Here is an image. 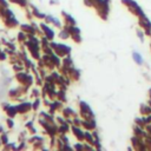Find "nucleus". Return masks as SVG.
Here are the masks:
<instances>
[{
	"mask_svg": "<svg viewBox=\"0 0 151 151\" xmlns=\"http://www.w3.org/2000/svg\"><path fill=\"white\" fill-rule=\"evenodd\" d=\"M50 47H51L53 50V52L60 58H64L71 53V47L65 44H57L53 42H50Z\"/></svg>",
	"mask_w": 151,
	"mask_h": 151,
	"instance_id": "obj_1",
	"label": "nucleus"
},
{
	"mask_svg": "<svg viewBox=\"0 0 151 151\" xmlns=\"http://www.w3.org/2000/svg\"><path fill=\"white\" fill-rule=\"evenodd\" d=\"M122 3L124 6L128 7V9L130 12H132L137 18H142L144 17V12H143V9L140 8V6L135 1V0H122Z\"/></svg>",
	"mask_w": 151,
	"mask_h": 151,
	"instance_id": "obj_2",
	"label": "nucleus"
},
{
	"mask_svg": "<svg viewBox=\"0 0 151 151\" xmlns=\"http://www.w3.org/2000/svg\"><path fill=\"white\" fill-rule=\"evenodd\" d=\"M15 78H17V80L18 82L21 84L23 86H25V87H30L32 84H33V78H32V76L31 74H28L27 72H18L17 73V76H15Z\"/></svg>",
	"mask_w": 151,
	"mask_h": 151,
	"instance_id": "obj_3",
	"label": "nucleus"
},
{
	"mask_svg": "<svg viewBox=\"0 0 151 151\" xmlns=\"http://www.w3.org/2000/svg\"><path fill=\"white\" fill-rule=\"evenodd\" d=\"M79 115L82 116L83 119H91L95 118V113L85 102H80L79 103Z\"/></svg>",
	"mask_w": 151,
	"mask_h": 151,
	"instance_id": "obj_4",
	"label": "nucleus"
},
{
	"mask_svg": "<svg viewBox=\"0 0 151 151\" xmlns=\"http://www.w3.org/2000/svg\"><path fill=\"white\" fill-rule=\"evenodd\" d=\"M64 27L68 31L70 37L72 38L73 42H76V43L82 42V38H80V30L77 26H74V25H65Z\"/></svg>",
	"mask_w": 151,
	"mask_h": 151,
	"instance_id": "obj_5",
	"label": "nucleus"
},
{
	"mask_svg": "<svg viewBox=\"0 0 151 151\" xmlns=\"http://www.w3.org/2000/svg\"><path fill=\"white\" fill-rule=\"evenodd\" d=\"M138 23H139V26L144 30V33L146 36H151V23H150V20L144 15L142 18H139Z\"/></svg>",
	"mask_w": 151,
	"mask_h": 151,
	"instance_id": "obj_6",
	"label": "nucleus"
},
{
	"mask_svg": "<svg viewBox=\"0 0 151 151\" xmlns=\"http://www.w3.org/2000/svg\"><path fill=\"white\" fill-rule=\"evenodd\" d=\"M39 27H40V30L43 31V36H44V37H46L48 40H53V38H54V32H53V30H52L51 27H50L48 25H46V24H40Z\"/></svg>",
	"mask_w": 151,
	"mask_h": 151,
	"instance_id": "obj_7",
	"label": "nucleus"
},
{
	"mask_svg": "<svg viewBox=\"0 0 151 151\" xmlns=\"http://www.w3.org/2000/svg\"><path fill=\"white\" fill-rule=\"evenodd\" d=\"M4 110H5V112L8 117H11V118H14L18 113V110H17V106L14 105H11V104H8V103H4L3 105Z\"/></svg>",
	"mask_w": 151,
	"mask_h": 151,
	"instance_id": "obj_8",
	"label": "nucleus"
},
{
	"mask_svg": "<svg viewBox=\"0 0 151 151\" xmlns=\"http://www.w3.org/2000/svg\"><path fill=\"white\" fill-rule=\"evenodd\" d=\"M71 130L73 131L74 137L77 138V140H85V131L80 129V126H76V125H71Z\"/></svg>",
	"mask_w": 151,
	"mask_h": 151,
	"instance_id": "obj_9",
	"label": "nucleus"
},
{
	"mask_svg": "<svg viewBox=\"0 0 151 151\" xmlns=\"http://www.w3.org/2000/svg\"><path fill=\"white\" fill-rule=\"evenodd\" d=\"M17 110H18V113L25 115V113L30 112V111L32 110V104H31V103H28V102L20 103L19 105H17Z\"/></svg>",
	"mask_w": 151,
	"mask_h": 151,
	"instance_id": "obj_10",
	"label": "nucleus"
},
{
	"mask_svg": "<svg viewBox=\"0 0 151 151\" xmlns=\"http://www.w3.org/2000/svg\"><path fill=\"white\" fill-rule=\"evenodd\" d=\"M82 126L85 129V130H95L97 128V124H96V120L95 118H91V119H83L82 122Z\"/></svg>",
	"mask_w": 151,
	"mask_h": 151,
	"instance_id": "obj_11",
	"label": "nucleus"
},
{
	"mask_svg": "<svg viewBox=\"0 0 151 151\" xmlns=\"http://www.w3.org/2000/svg\"><path fill=\"white\" fill-rule=\"evenodd\" d=\"M62 113H63V116L65 117V118H71V117H78V115L73 111V110L71 109V107H63V111H62Z\"/></svg>",
	"mask_w": 151,
	"mask_h": 151,
	"instance_id": "obj_12",
	"label": "nucleus"
},
{
	"mask_svg": "<svg viewBox=\"0 0 151 151\" xmlns=\"http://www.w3.org/2000/svg\"><path fill=\"white\" fill-rule=\"evenodd\" d=\"M79 71L77 68H74V67H72V68H70L68 70V73H67V77L70 78V79H72V80H78L79 79Z\"/></svg>",
	"mask_w": 151,
	"mask_h": 151,
	"instance_id": "obj_13",
	"label": "nucleus"
},
{
	"mask_svg": "<svg viewBox=\"0 0 151 151\" xmlns=\"http://www.w3.org/2000/svg\"><path fill=\"white\" fill-rule=\"evenodd\" d=\"M68 131H70V124H67L66 122L60 124V126L58 128V134L60 135H66Z\"/></svg>",
	"mask_w": 151,
	"mask_h": 151,
	"instance_id": "obj_14",
	"label": "nucleus"
},
{
	"mask_svg": "<svg viewBox=\"0 0 151 151\" xmlns=\"http://www.w3.org/2000/svg\"><path fill=\"white\" fill-rule=\"evenodd\" d=\"M95 139H96V138L93 137L92 132H89V130H85V143H89V144L93 145Z\"/></svg>",
	"mask_w": 151,
	"mask_h": 151,
	"instance_id": "obj_15",
	"label": "nucleus"
},
{
	"mask_svg": "<svg viewBox=\"0 0 151 151\" xmlns=\"http://www.w3.org/2000/svg\"><path fill=\"white\" fill-rule=\"evenodd\" d=\"M140 113L143 116H148L151 113V106L150 105H145V104H142L140 105Z\"/></svg>",
	"mask_w": 151,
	"mask_h": 151,
	"instance_id": "obj_16",
	"label": "nucleus"
},
{
	"mask_svg": "<svg viewBox=\"0 0 151 151\" xmlns=\"http://www.w3.org/2000/svg\"><path fill=\"white\" fill-rule=\"evenodd\" d=\"M63 15L65 17V23H66V25H76V21H74V19H73V17H71V15H68L67 13H65V12H63Z\"/></svg>",
	"mask_w": 151,
	"mask_h": 151,
	"instance_id": "obj_17",
	"label": "nucleus"
},
{
	"mask_svg": "<svg viewBox=\"0 0 151 151\" xmlns=\"http://www.w3.org/2000/svg\"><path fill=\"white\" fill-rule=\"evenodd\" d=\"M57 99L60 102H66V95H65V90H59L57 91Z\"/></svg>",
	"mask_w": 151,
	"mask_h": 151,
	"instance_id": "obj_18",
	"label": "nucleus"
},
{
	"mask_svg": "<svg viewBox=\"0 0 151 151\" xmlns=\"http://www.w3.org/2000/svg\"><path fill=\"white\" fill-rule=\"evenodd\" d=\"M59 37L62 38V39H68L70 38V33H68V31L64 27V28H62V31L59 32Z\"/></svg>",
	"mask_w": 151,
	"mask_h": 151,
	"instance_id": "obj_19",
	"label": "nucleus"
},
{
	"mask_svg": "<svg viewBox=\"0 0 151 151\" xmlns=\"http://www.w3.org/2000/svg\"><path fill=\"white\" fill-rule=\"evenodd\" d=\"M132 56H134V59H135V62H136L137 64H139V65H140V64L143 63V58H142V56H140L139 53L134 52V54H132Z\"/></svg>",
	"mask_w": 151,
	"mask_h": 151,
	"instance_id": "obj_20",
	"label": "nucleus"
},
{
	"mask_svg": "<svg viewBox=\"0 0 151 151\" xmlns=\"http://www.w3.org/2000/svg\"><path fill=\"white\" fill-rule=\"evenodd\" d=\"M135 123H136V125H138V126H140V128H145V122H144V117L143 118H136L135 119Z\"/></svg>",
	"mask_w": 151,
	"mask_h": 151,
	"instance_id": "obj_21",
	"label": "nucleus"
},
{
	"mask_svg": "<svg viewBox=\"0 0 151 151\" xmlns=\"http://www.w3.org/2000/svg\"><path fill=\"white\" fill-rule=\"evenodd\" d=\"M40 95H42V91H39L38 89H32V91H31V97L32 98H39Z\"/></svg>",
	"mask_w": 151,
	"mask_h": 151,
	"instance_id": "obj_22",
	"label": "nucleus"
},
{
	"mask_svg": "<svg viewBox=\"0 0 151 151\" xmlns=\"http://www.w3.org/2000/svg\"><path fill=\"white\" fill-rule=\"evenodd\" d=\"M40 106V98H34V102L32 103V110L37 111Z\"/></svg>",
	"mask_w": 151,
	"mask_h": 151,
	"instance_id": "obj_23",
	"label": "nucleus"
},
{
	"mask_svg": "<svg viewBox=\"0 0 151 151\" xmlns=\"http://www.w3.org/2000/svg\"><path fill=\"white\" fill-rule=\"evenodd\" d=\"M6 124H7V126H8V129H13L14 128V123H13V118H11V117H8L7 118V120H6Z\"/></svg>",
	"mask_w": 151,
	"mask_h": 151,
	"instance_id": "obj_24",
	"label": "nucleus"
},
{
	"mask_svg": "<svg viewBox=\"0 0 151 151\" xmlns=\"http://www.w3.org/2000/svg\"><path fill=\"white\" fill-rule=\"evenodd\" d=\"M0 140H1L3 144H7V143H8V137H7V135H5V134L3 132V134H1V137H0Z\"/></svg>",
	"mask_w": 151,
	"mask_h": 151,
	"instance_id": "obj_25",
	"label": "nucleus"
},
{
	"mask_svg": "<svg viewBox=\"0 0 151 151\" xmlns=\"http://www.w3.org/2000/svg\"><path fill=\"white\" fill-rule=\"evenodd\" d=\"M4 149H6V150H7V149H18V148L15 146V144H8V143H7V144H5Z\"/></svg>",
	"mask_w": 151,
	"mask_h": 151,
	"instance_id": "obj_26",
	"label": "nucleus"
},
{
	"mask_svg": "<svg viewBox=\"0 0 151 151\" xmlns=\"http://www.w3.org/2000/svg\"><path fill=\"white\" fill-rule=\"evenodd\" d=\"M73 148H74V149H80V150H82V149H84V145H82V144H76Z\"/></svg>",
	"mask_w": 151,
	"mask_h": 151,
	"instance_id": "obj_27",
	"label": "nucleus"
},
{
	"mask_svg": "<svg viewBox=\"0 0 151 151\" xmlns=\"http://www.w3.org/2000/svg\"><path fill=\"white\" fill-rule=\"evenodd\" d=\"M0 134H3V128H0Z\"/></svg>",
	"mask_w": 151,
	"mask_h": 151,
	"instance_id": "obj_28",
	"label": "nucleus"
},
{
	"mask_svg": "<svg viewBox=\"0 0 151 151\" xmlns=\"http://www.w3.org/2000/svg\"><path fill=\"white\" fill-rule=\"evenodd\" d=\"M149 93H150V98H151V90H150V91H149Z\"/></svg>",
	"mask_w": 151,
	"mask_h": 151,
	"instance_id": "obj_29",
	"label": "nucleus"
}]
</instances>
